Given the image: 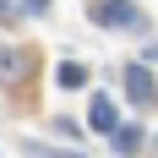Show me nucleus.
Returning <instances> with one entry per match:
<instances>
[{
    "label": "nucleus",
    "mask_w": 158,
    "mask_h": 158,
    "mask_svg": "<svg viewBox=\"0 0 158 158\" xmlns=\"http://www.w3.org/2000/svg\"><path fill=\"white\" fill-rule=\"evenodd\" d=\"M33 71H38L33 49H11V44H0V82H6V87H22V82H33Z\"/></svg>",
    "instance_id": "2"
},
{
    "label": "nucleus",
    "mask_w": 158,
    "mask_h": 158,
    "mask_svg": "<svg viewBox=\"0 0 158 158\" xmlns=\"http://www.w3.org/2000/svg\"><path fill=\"white\" fill-rule=\"evenodd\" d=\"M0 22H16V6H11V0H0Z\"/></svg>",
    "instance_id": "9"
},
{
    "label": "nucleus",
    "mask_w": 158,
    "mask_h": 158,
    "mask_svg": "<svg viewBox=\"0 0 158 158\" xmlns=\"http://www.w3.org/2000/svg\"><path fill=\"white\" fill-rule=\"evenodd\" d=\"M126 93H131V104H136V109H153V104H158V82L142 71V60L126 65Z\"/></svg>",
    "instance_id": "3"
},
{
    "label": "nucleus",
    "mask_w": 158,
    "mask_h": 158,
    "mask_svg": "<svg viewBox=\"0 0 158 158\" xmlns=\"http://www.w3.org/2000/svg\"><path fill=\"white\" fill-rule=\"evenodd\" d=\"M16 16H49V0H16Z\"/></svg>",
    "instance_id": "8"
},
{
    "label": "nucleus",
    "mask_w": 158,
    "mask_h": 158,
    "mask_svg": "<svg viewBox=\"0 0 158 158\" xmlns=\"http://www.w3.org/2000/svg\"><path fill=\"white\" fill-rule=\"evenodd\" d=\"M87 22H98V27H142V11H136V0H93Z\"/></svg>",
    "instance_id": "1"
},
{
    "label": "nucleus",
    "mask_w": 158,
    "mask_h": 158,
    "mask_svg": "<svg viewBox=\"0 0 158 158\" xmlns=\"http://www.w3.org/2000/svg\"><path fill=\"white\" fill-rule=\"evenodd\" d=\"M109 142H114V153H120V158H131L136 147H142V126H114Z\"/></svg>",
    "instance_id": "6"
},
{
    "label": "nucleus",
    "mask_w": 158,
    "mask_h": 158,
    "mask_svg": "<svg viewBox=\"0 0 158 158\" xmlns=\"http://www.w3.org/2000/svg\"><path fill=\"white\" fill-rule=\"evenodd\" d=\"M55 82H60L65 93H77V87H87V65H82V60H60V71H55Z\"/></svg>",
    "instance_id": "5"
},
{
    "label": "nucleus",
    "mask_w": 158,
    "mask_h": 158,
    "mask_svg": "<svg viewBox=\"0 0 158 158\" xmlns=\"http://www.w3.org/2000/svg\"><path fill=\"white\" fill-rule=\"evenodd\" d=\"M27 158H82V153H65V147H44V142H22Z\"/></svg>",
    "instance_id": "7"
},
{
    "label": "nucleus",
    "mask_w": 158,
    "mask_h": 158,
    "mask_svg": "<svg viewBox=\"0 0 158 158\" xmlns=\"http://www.w3.org/2000/svg\"><path fill=\"white\" fill-rule=\"evenodd\" d=\"M87 126H93L98 136H109V131L120 126V114H114V98H104V93H93V104H87Z\"/></svg>",
    "instance_id": "4"
}]
</instances>
